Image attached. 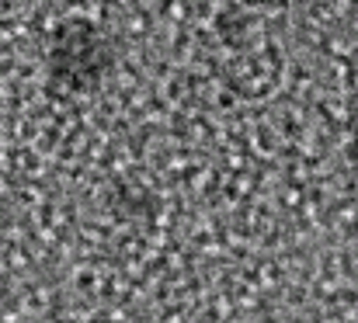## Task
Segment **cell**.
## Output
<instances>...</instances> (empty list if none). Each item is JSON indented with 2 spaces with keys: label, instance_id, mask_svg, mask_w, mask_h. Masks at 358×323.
Here are the masks:
<instances>
[{
  "label": "cell",
  "instance_id": "obj_1",
  "mask_svg": "<svg viewBox=\"0 0 358 323\" xmlns=\"http://www.w3.org/2000/svg\"><path fill=\"white\" fill-rule=\"evenodd\" d=\"M352 136H355V146H358V98L352 101Z\"/></svg>",
  "mask_w": 358,
  "mask_h": 323
}]
</instances>
